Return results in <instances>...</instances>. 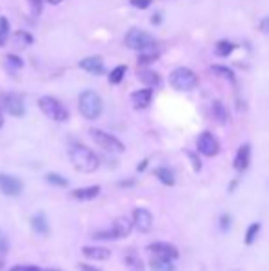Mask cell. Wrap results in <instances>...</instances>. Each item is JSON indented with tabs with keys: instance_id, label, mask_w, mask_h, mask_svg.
Segmentation results:
<instances>
[{
	"instance_id": "1",
	"label": "cell",
	"mask_w": 269,
	"mask_h": 271,
	"mask_svg": "<svg viewBox=\"0 0 269 271\" xmlns=\"http://www.w3.org/2000/svg\"><path fill=\"white\" fill-rule=\"evenodd\" d=\"M70 161L74 164V168L78 172H83V174H92L100 168V159L98 155L89 149L87 146H82V144H74L70 148Z\"/></svg>"
},
{
	"instance_id": "2",
	"label": "cell",
	"mask_w": 269,
	"mask_h": 271,
	"mask_svg": "<svg viewBox=\"0 0 269 271\" xmlns=\"http://www.w3.org/2000/svg\"><path fill=\"white\" fill-rule=\"evenodd\" d=\"M102 109H103L102 98L98 96L94 91H83L80 94V113L87 120H96L102 114Z\"/></svg>"
},
{
	"instance_id": "3",
	"label": "cell",
	"mask_w": 269,
	"mask_h": 271,
	"mask_svg": "<svg viewBox=\"0 0 269 271\" xmlns=\"http://www.w3.org/2000/svg\"><path fill=\"white\" fill-rule=\"evenodd\" d=\"M170 85H172L175 91L188 92L198 87V76H196V72L190 70V68L179 67V68H175V70H172V74H170Z\"/></svg>"
},
{
	"instance_id": "4",
	"label": "cell",
	"mask_w": 269,
	"mask_h": 271,
	"mask_svg": "<svg viewBox=\"0 0 269 271\" xmlns=\"http://www.w3.org/2000/svg\"><path fill=\"white\" fill-rule=\"evenodd\" d=\"M39 109L50 120H54V122H66L68 120V109L59 100H56V98L52 96L39 98Z\"/></svg>"
},
{
	"instance_id": "5",
	"label": "cell",
	"mask_w": 269,
	"mask_h": 271,
	"mask_svg": "<svg viewBox=\"0 0 269 271\" xmlns=\"http://www.w3.org/2000/svg\"><path fill=\"white\" fill-rule=\"evenodd\" d=\"M133 223L129 218L126 216H120L117 218V221L112 223V229L109 233H94V238L96 240H118V238H126L133 229Z\"/></svg>"
},
{
	"instance_id": "6",
	"label": "cell",
	"mask_w": 269,
	"mask_h": 271,
	"mask_svg": "<svg viewBox=\"0 0 269 271\" xmlns=\"http://www.w3.org/2000/svg\"><path fill=\"white\" fill-rule=\"evenodd\" d=\"M91 137L94 138V142H96L98 146H102L105 151H109V153H122L124 149H126L124 148V144L120 142L114 135L105 133V131H102V129H92Z\"/></svg>"
},
{
	"instance_id": "7",
	"label": "cell",
	"mask_w": 269,
	"mask_h": 271,
	"mask_svg": "<svg viewBox=\"0 0 269 271\" xmlns=\"http://www.w3.org/2000/svg\"><path fill=\"white\" fill-rule=\"evenodd\" d=\"M155 45V39H153L147 31L138 30V28H133V30L127 31L126 35V46L131 48V50H144L147 46Z\"/></svg>"
},
{
	"instance_id": "8",
	"label": "cell",
	"mask_w": 269,
	"mask_h": 271,
	"mask_svg": "<svg viewBox=\"0 0 269 271\" xmlns=\"http://www.w3.org/2000/svg\"><path fill=\"white\" fill-rule=\"evenodd\" d=\"M198 151L205 157H214V155L219 153V142L218 138L214 137L210 131H205V133L199 135L198 138Z\"/></svg>"
},
{
	"instance_id": "9",
	"label": "cell",
	"mask_w": 269,
	"mask_h": 271,
	"mask_svg": "<svg viewBox=\"0 0 269 271\" xmlns=\"http://www.w3.org/2000/svg\"><path fill=\"white\" fill-rule=\"evenodd\" d=\"M147 251L153 256H163V258H170V260L179 258V249L173 244H168V242H153V244H149Z\"/></svg>"
},
{
	"instance_id": "10",
	"label": "cell",
	"mask_w": 269,
	"mask_h": 271,
	"mask_svg": "<svg viewBox=\"0 0 269 271\" xmlns=\"http://www.w3.org/2000/svg\"><path fill=\"white\" fill-rule=\"evenodd\" d=\"M2 105L13 117H22L24 114V102H22V96H19V94L11 92V94L2 96Z\"/></svg>"
},
{
	"instance_id": "11",
	"label": "cell",
	"mask_w": 269,
	"mask_h": 271,
	"mask_svg": "<svg viewBox=\"0 0 269 271\" xmlns=\"http://www.w3.org/2000/svg\"><path fill=\"white\" fill-rule=\"evenodd\" d=\"M133 223H135V227L140 233H149V229L153 225L151 212L146 209H135V212H133Z\"/></svg>"
},
{
	"instance_id": "12",
	"label": "cell",
	"mask_w": 269,
	"mask_h": 271,
	"mask_svg": "<svg viewBox=\"0 0 269 271\" xmlns=\"http://www.w3.org/2000/svg\"><path fill=\"white\" fill-rule=\"evenodd\" d=\"M0 190H2L6 196H19L22 192V183L17 179V177L0 174Z\"/></svg>"
},
{
	"instance_id": "13",
	"label": "cell",
	"mask_w": 269,
	"mask_h": 271,
	"mask_svg": "<svg viewBox=\"0 0 269 271\" xmlns=\"http://www.w3.org/2000/svg\"><path fill=\"white\" fill-rule=\"evenodd\" d=\"M80 67H82L83 70L89 72V74H92V76H102L103 70H105V67H103V59L98 56L82 59V61H80Z\"/></svg>"
},
{
	"instance_id": "14",
	"label": "cell",
	"mask_w": 269,
	"mask_h": 271,
	"mask_svg": "<svg viewBox=\"0 0 269 271\" xmlns=\"http://www.w3.org/2000/svg\"><path fill=\"white\" fill-rule=\"evenodd\" d=\"M151 98H153V91L151 87H146V89H138L131 94V102L135 105V109H146L149 103H151Z\"/></svg>"
},
{
	"instance_id": "15",
	"label": "cell",
	"mask_w": 269,
	"mask_h": 271,
	"mask_svg": "<svg viewBox=\"0 0 269 271\" xmlns=\"http://www.w3.org/2000/svg\"><path fill=\"white\" fill-rule=\"evenodd\" d=\"M249 163H251V146L244 144V146H240L238 153L234 157V168L238 172H244V170H247Z\"/></svg>"
},
{
	"instance_id": "16",
	"label": "cell",
	"mask_w": 269,
	"mask_h": 271,
	"mask_svg": "<svg viewBox=\"0 0 269 271\" xmlns=\"http://www.w3.org/2000/svg\"><path fill=\"white\" fill-rule=\"evenodd\" d=\"M82 253L87 256V258H91V260H107V258L111 256V251L107 249V247H102V246L83 247Z\"/></svg>"
},
{
	"instance_id": "17",
	"label": "cell",
	"mask_w": 269,
	"mask_h": 271,
	"mask_svg": "<svg viewBox=\"0 0 269 271\" xmlns=\"http://www.w3.org/2000/svg\"><path fill=\"white\" fill-rule=\"evenodd\" d=\"M100 196V186L98 184H92V186H85V188H78L72 192V198H76L80 201H89L94 200Z\"/></svg>"
},
{
	"instance_id": "18",
	"label": "cell",
	"mask_w": 269,
	"mask_h": 271,
	"mask_svg": "<svg viewBox=\"0 0 269 271\" xmlns=\"http://www.w3.org/2000/svg\"><path fill=\"white\" fill-rule=\"evenodd\" d=\"M149 266H151L153 271H177L173 260L163 258V256H153L151 260H149Z\"/></svg>"
},
{
	"instance_id": "19",
	"label": "cell",
	"mask_w": 269,
	"mask_h": 271,
	"mask_svg": "<svg viewBox=\"0 0 269 271\" xmlns=\"http://www.w3.org/2000/svg\"><path fill=\"white\" fill-rule=\"evenodd\" d=\"M31 227L35 230L37 235H48L50 233V225H48V220H46L45 214H35L31 218Z\"/></svg>"
},
{
	"instance_id": "20",
	"label": "cell",
	"mask_w": 269,
	"mask_h": 271,
	"mask_svg": "<svg viewBox=\"0 0 269 271\" xmlns=\"http://www.w3.org/2000/svg\"><path fill=\"white\" fill-rule=\"evenodd\" d=\"M31 43H33V37H31L28 31L17 30L15 33H13V46L19 48V50H22V48H26V46H30Z\"/></svg>"
},
{
	"instance_id": "21",
	"label": "cell",
	"mask_w": 269,
	"mask_h": 271,
	"mask_svg": "<svg viewBox=\"0 0 269 271\" xmlns=\"http://www.w3.org/2000/svg\"><path fill=\"white\" fill-rule=\"evenodd\" d=\"M159 56H161L159 48H157L155 45H151V46H147V48H144V50H140V56H138V63H140V65H146V63H153Z\"/></svg>"
},
{
	"instance_id": "22",
	"label": "cell",
	"mask_w": 269,
	"mask_h": 271,
	"mask_svg": "<svg viewBox=\"0 0 269 271\" xmlns=\"http://www.w3.org/2000/svg\"><path fill=\"white\" fill-rule=\"evenodd\" d=\"M138 80H140L142 83H146V87H157V85L163 83L161 76L153 70H142L140 74H138Z\"/></svg>"
},
{
	"instance_id": "23",
	"label": "cell",
	"mask_w": 269,
	"mask_h": 271,
	"mask_svg": "<svg viewBox=\"0 0 269 271\" xmlns=\"http://www.w3.org/2000/svg\"><path fill=\"white\" fill-rule=\"evenodd\" d=\"M212 117L216 118L219 124H225L228 120L227 109H225V105L221 102H214L212 103Z\"/></svg>"
},
{
	"instance_id": "24",
	"label": "cell",
	"mask_w": 269,
	"mask_h": 271,
	"mask_svg": "<svg viewBox=\"0 0 269 271\" xmlns=\"http://www.w3.org/2000/svg\"><path fill=\"white\" fill-rule=\"evenodd\" d=\"M155 175H157L159 179L163 181L166 186H172L173 183H175V177H173V172L168 168H157L155 170Z\"/></svg>"
},
{
	"instance_id": "25",
	"label": "cell",
	"mask_w": 269,
	"mask_h": 271,
	"mask_svg": "<svg viewBox=\"0 0 269 271\" xmlns=\"http://www.w3.org/2000/svg\"><path fill=\"white\" fill-rule=\"evenodd\" d=\"M236 48V46L233 45V43L228 41H219L218 45H216V54H218L219 57H227L233 54V50Z\"/></svg>"
},
{
	"instance_id": "26",
	"label": "cell",
	"mask_w": 269,
	"mask_h": 271,
	"mask_svg": "<svg viewBox=\"0 0 269 271\" xmlns=\"http://www.w3.org/2000/svg\"><path fill=\"white\" fill-rule=\"evenodd\" d=\"M10 39V22L6 17H0V46H6Z\"/></svg>"
},
{
	"instance_id": "27",
	"label": "cell",
	"mask_w": 269,
	"mask_h": 271,
	"mask_svg": "<svg viewBox=\"0 0 269 271\" xmlns=\"http://www.w3.org/2000/svg\"><path fill=\"white\" fill-rule=\"evenodd\" d=\"M22 59L19 56H13V54H10V56H6V67H8V70L10 72H15L19 70V68H22Z\"/></svg>"
},
{
	"instance_id": "28",
	"label": "cell",
	"mask_w": 269,
	"mask_h": 271,
	"mask_svg": "<svg viewBox=\"0 0 269 271\" xmlns=\"http://www.w3.org/2000/svg\"><path fill=\"white\" fill-rule=\"evenodd\" d=\"M126 266L129 267L131 271H144V264H142V260L138 258V256H135V255H127L126 258Z\"/></svg>"
},
{
	"instance_id": "29",
	"label": "cell",
	"mask_w": 269,
	"mask_h": 271,
	"mask_svg": "<svg viewBox=\"0 0 269 271\" xmlns=\"http://www.w3.org/2000/svg\"><path fill=\"white\" fill-rule=\"evenodd\" d=\"M126 70H127V68L124 67V65H118V67L114 68L111 74H109V83H112V85H118V83L124 80V76H126Z\"/></svg>"
},
{
	"instance_id": "30",
	"label": "cell",
	"mask_w": 269,
	"mask_h": 271,
	"mask_svg": "<svg viewBox=\"0 0 269 271\" xmlns=\"http://www.w3.org/2000/svg\"><path fill=\"white\" fill-rule=\"evenodd\" d=\"M210 70H212L214 74L221 76V78H227L228 82H233V83H234V72L230 70V68L221 67V65H214V67H210Z\"/></svg>"
},
{
	"instance_id": "31",
	"label": "cell",
	"mask_w": 269,
	"mask_h": 271,
	"mask_svg": "<svg viewBox=\"0 0 269 271\" xmlns=\"http://www.w3.org/2000/svg\"><path fill=\"white\" fill-rule=\"evenodd\" d=\"M46 183L54 184V186H61V188H65V186H68V181L63 177V175L59 174H48L46 175Z\"/></svg>"
},
{
	"instance_id": "32",
	"label": "cell",
	"mask_w": 269,
	"mask_h": 271,
	"mask_svg": "<svg viewBox=\"0 0 269 271\" xmlns=\"http://www.w3.org/2000/svg\"><path fill=\"white\" fill-rule=\"evenodd\" d=\"M258 233H260V223H253V225H249L247 235H245V244H247V246H251V244L256 240Z\"/></svg>"
},
{
	"instance_id": "33",
	"label": "cell",
	"mask_w": 269,
	"mask_h": 271,
	"mask_svg": "<svg viewBox=\"0 0 269 271\" xmlns=\"http://www.w3.org/2000/svg\"><path fill=\"white\" fill-rule=\"evenodd\" d=\"M30 2V8H31V13L35 17H39L43 13V0H28Z\"/></svg>"
},
{
	"instance_id": "34",
	"label": "cell",
	"mask_w": 269,
	"mask_h": 271,
	"mask_svg": "<svg viewBox=\"0 0 269 271\" xmlns=\"http://www.w3.org/2000/svg\"><path fill=\"white\" fill-rule=\"evenodd\" d=\"M8 249H10V244H8V238L4 236V233L0 230V258L8 253Z\"/></svg>"
},
{
	"instance_id": "35",
	"label": "cell",
	"mask_w": 269,
	"mask_h": 271,
	"mask_svg": "<svg viewBox=\"0 0 269 271\" xmlns=\"http://www.w3.org/2000/svg\"><path fill=\"white\" fill-rule=\"evenodd\" d=\"M131 2L133 8H137V10H147L149 6H151V0H129Z\"/></svg>"
},
{
	"instance_id": "36",
	"label": "cell",
	"mask_w": 269,
	"mask_h": 271,
	"mask_svg": "<svg viewBox=\"0 0 269 271\" xmlns=\"http://www.w3.org/2000/svg\"><path fill=\"white\" fill-rule=\"evenodd\" d=\"M10 271H41L37 266H26V264H21V266H13Z\"/></svg>"
},
{
	"instance_id": "37",
	"label": "cell",
	"mask_w": 269,
	"mask_h": 271,
	"mask_svg": "<svg viewBox=\"0 0 269 271\" xmlns=\"http://www.w3.org/2000/svg\"><path fill=\"white\" fill-rule=\"evenodd\" d=\"M188 157L194 161V168H196V172H199V170H201V163H199L198 155H196V153H188Z\"/></svg>"
},
{
	"instance_id": "38",
	"label": "cell",
	"mask_w": 269,
	"mask_h": 271,
	"mask_svg": "<svg viewBox=\"0 0 269 271\" xmlns=\"http://www.w3.org/2000/svg\"><path fill=\"white\" fill-rule=\"evenodd\" d=\"M219 223H221V229L227 230V229H228V225H230V218H228L227 214L221 216V221H219Z\"/></svg>"
},
{
	"instance_id": "39",
	"label": "cell",
	"mask_w": 269,
	"mask_h": 271,
	"mask_svg": "<svg viewBox=\"0 0 269 271\" xmlns=\"http://www.w3.org/2000/svg\"><path fill=\"white\" fill-rule=\"evenodd\" d=\"M260 30L264 31V33H269V17H265L264 21L260 22Z\"/></svg>"
},
{
	"instance_id": "40",
	"label": "cell",
	"mask_w": 269,
	"mask_h": 271,
	"mask_svg": "<svg viewBox=\"0 0 269 271\" xmlns=\"http://www.w3.org/2000/svg\"><path fill=\"white\" fill-rule=\"evenodd\" d=\"M80 271H100L98 267H94V266H87V264H82L80 266Z\"/></svg>"
},
{
	"instance_id": "41",
	"label": "cell",
	"mask_w": 269,
	"mask_h": 271,
	"mask_svg": "<svg viewBox=\"0 0 269 271\" xmlns=\"http://www.w3.org/2000/svg\"><path fill=\"white\" fill-rule=\"evenodd\" d=\"M146 166H147V161H142V163H140V166H138V172H142Z\"/></svg>"
},
{
	"instance_id": "42",
	"label": "cell",
	"mask_w": 269,
	"mask_h": 271,
	"mask_svg": "<svg viewBox=\"0 0 269 271\" xmlns=\"http://www.w3.org/2000/svg\"><path fill=\"white\" fill-rule=\"evenodd\" d=\"M155 17V19H153V24H159V22L163 21V19H161V15H153Z\"/></svg>"
},
{
	"instance_id": "43",
	"label": "cell",
	"mask_w": 269,
	"mask_h": 271,
	"mask_svg": "<svg viewBox=\"0 0 269 271\" xmlns=\"http://www.w3.org/2000/svg\"><path fill=\"white\" fill-rule=\"evenodd\" d=\"M48 2H50V4H54V6H57V4H61L63 0H48Z\"/></svg>"
},
{
	"instance_id": "44",
	"label": "cell",
	"mask_w": 269,
	"mask_h": 271,
	"mask_svg": "<svg viewBox=\"0 0 269 271\" xmlns=\"http://www.w3.org/2000/svg\"><path fill=\"white\" fill-rule=\"evenodd\" d=\"M4 126V117H2V113H0V128Z\"/></svg>"
},
{
	"instance_id": "45",
	"label": "cell",
	"mask_w": 269,
	"mask_h": 271,
	"mask_svg": "<svg viewBox=\"0 0 269 271\" xmlns=\"http://www.w3.org/2000/svg\"><path fill=\"white\" fill-rule=\"evenodd\" d=\"M41 271H63V269H41Z\"/></svg>"
}]
</instances>
